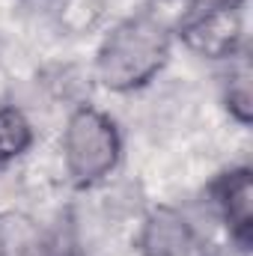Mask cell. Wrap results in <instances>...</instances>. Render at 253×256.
<instances>
[{
    "label": "cell",
    "mask_w": 253,
    "mask_h": 256,
    "mask_svg": "<svg viewBox=\"0 0 253 256\" xmlns=\"http://www.w3.org/2000/svg\"><path fill=\"white\" fill-rule=\"evenodd\" d=\"M33 140L36 134L24 110L15 104H3L0 108V164H12L15 158H21L33 146Z\"/></svg>",
    "instance_id": "7"
},
{
    "label": "cell",
    "mask_w": 253,
    "mask_h": 256,
    "mask_svg": "<svg viewBox=\"0 0 253 256\" xmlns=\"http://www.w3.org/2000/svg\"><path fill=\"white\" fill-rule=\"evenodd\" d=\"M224 104H226L230 116L238 126H250L253 122L250 63H248V54L244 51L230 60V74H226V86H224Z\"/></svg>",
    "instance_id": "6"
},
{
    "label": "cell",
    "mask_w": 253,
    "mask_h": 256,
    "mask_svg": "<svg viewBox=\"0 0 253 256\" xmlns=\"http://www.w3.org/2000/svg\"><path fill=\"white\" fill-rule=\"evenodd\" d=\"M122 158V137L116 122L92 108L80 104L68 114L63 128V164L72 185L92 188L104 182Z\"/></svg>",
    "instance_id": "2"
},
{
    "label": "cell",
    "mask_w": 253,
    "mask_h": 256,
    "mask_svg": "<svg viewBox=\"0 0 253 256\" xmlns=\"http://www.w3.org/2000/svg\"><path fill=\"white\" fill-rule=\"evenodd\" d=\"M176 36L190 54L202 60H232L244 51V18L242 9L230 6H202L182 18Z\"/></svg>",
    "instance_id": "3"
},
{
    "label": "cell",
    "mask_w": 253,
    "mask_h": 256,
    "mask_svg": "<svg viewBox=\"0 0 253 256\" xmlns=\"http://www.w3.org/2000/svg\"><path fill=\"white\" fill-rule=\"evenodd\" d=\"M194 9H202V6H230V9H242L244 0H188Z\"/></svg>",
    "instance_id": "9"
},
{
    "label": "cell",
    "mask_w": 253,
    "mask_h": 256,
    "mask_svg": "<svg viewBox=\"0 0 253 256\" xmlns=\"http://www.w3.org/2000/svg\"><path fill=\"white\" fill-rule=\"evenodd\" d=\"M3 256H9V254H3ZM12 256H74V250L66 244L60 236H42V238L27 242L21 250H15Z\"/></svg>",
    "instance_id": "8"
},
{
    "label": "cell",
    "mask_w": 253,
    "mask_h": 256,
    "mask_svg": "<svg viewBox=\"0 0 253 256\" xmlns=\"http://www.w3.org/2000/svg\"><path fill=\"white\" fill-rule=\"evenodd\" d=\"M173 30L152 12L122 18L96 51V80L110 92H134L152 84L170 60Z\"/></svg>",
    "instance_id": "1"
},
{
    "label": "cell",
    "mask_w": 253,
    "mask_h": 256,
    "mask_svg": "<svg viewBox=\"0 0 253 256\" xmlns=\"http://www.w3.org/2000/svg\"><path fill=\"white\" fill-rule=\"evenodd\" d=\"M140 256H212L208 238L196 230L188 214L173 206H155L137 232Z\"/></svg>",
    "instance_id": "4"
},
{
    "label": "cell",
    "mask_w": 253,
    "mask_h": 256,
    "mask_svg": "<svg viewBox=\"0 0 253 256\" xmlns=\"http://www.w3.org/2000/svg\"><path fill=\"white\" fill-rule=\"evenodd\" d=\"M212 202L238 250L253 244V173L250 167H232L212 182Z\"/></svg>",
    "instance_id": "5"
}]
</instances>
